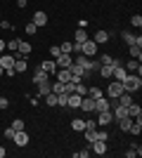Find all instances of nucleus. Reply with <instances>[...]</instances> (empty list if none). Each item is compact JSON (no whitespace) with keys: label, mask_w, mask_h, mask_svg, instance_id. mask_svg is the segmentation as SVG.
Returning <instances> with one entry per match:
<instances>
[{"label":"nucleus","mask_w":142,"mask_h":158,"mask_svg":"<svg viewBox=\"0 0 142 158\" xmlns=\"http://www.w3.org/2000/svg\"><path fill=\"white\" fill-rule=\"evenodd\" d=\"M130 125H133V118H130V116H123V118H118V127H121L123 132H128Z\"/></svg>","instance_id":"a878e982"},{"label":"nucleus","mask_w":142,"mask_h":158,"mask_svg":"<svg viewBox=\"0 0 142 158\" xmlns=\"http://www.w3.org/2000/svg\"><path fill=\"white\" fill-rule=\"evenodd\" d=\"M121 85H123V90H126V92L135 94V92H140V90H142V78H140V76H133V73H128V76L121 80Z\"/></svg>","instance_id":"f257e3e1"},{"label":"nucleus","mask_w":142,"mask_h":158,"mask_svg":"<svg viewBox=\"0 0 142 158\" xmlns=\"http://www.w3.org/2000/svg\"><path fill=\"white\" fill-rule=\"evenodd\" d=\"M52 76H57L59 83H71V71H69V69H57Z\"/></svg>","instance_id":"ddd939ff"},{"label":"nucleus","mask_w":142,"mask_h":158,"mask_svg":"<svg viewBox=\"0 0 142 158\" xmlns=\"http://www.w3.org/2000/svg\"><path fill=\"white\" fill-rule=\"evenodd\" d=\"M14 59H17V57H14L12 52H10V54H0V66H2V71H5V69H12Z\"/></svg>","instance_id":"f8f14e48"},{"label":"nucleus","mask_w":142,"mask_h":158,"mask_svg":"<svg viewBox=\"0 0 142 158\" xmlns=\"http://www.w3.org/2000/svg\"><path fill=\"white\" fill-rule=\"evenodd\" d=\"M14 73H24L28 69V64H26V59H24V57H17V59H14Z\"/></svg>","instance_id":"a211bd4d"},{"label":"nucleus","mask_w":142,"mask_h":158,"mask_svg":"<svg viewBox=\"0 0 142 158\" xmlns=\"http://www.w3.org/2000/svg\"><path fill=\"white\" fill-rule=\"evenodd\" d=\"M130 24H133L135 28H140L142 26V17H140V14H133V17H130Z\"/></svg>","instance_id":"58836bf2"},{"label":"nucleus","mask_w":142,"mask_h":158,"mask_svg":"<svg viewBox=\"0 0 142 158\" xmlns=\"http://www.w3.org/2000/svg\"><path fill=\"white\" fill-rule=\"evenodd\" d=\"M88 38H90V35L85 33V28H78V31L74 33V43H76V45H83V43H85Z\"/></svg>","instance_id":"412c9836"},{"label":"nucleus","mask_w":142,"mask_h":158,"mask_svg":"<svg viewBox=\"0 0 142 158\" xmlns=\"http://www.w3.org/2000/svg\"><path fill=\"white\" fill-rule=\"evenodd\" d=\"M85 130H97V120H85Z\"/></svg>","instance_id":"c03bdc74"},{"label":"nucleus","mask_w":142,"mask_h":158,"mask_svg":"<svg viewBox=\"0 0 142 158\" xmlns=\"http://www.w3.org/2000/svg\"><path fill=\"white\" fill-rule=\"evenodd\" d=\"M0 76H5V71H2V66H0Z\"/></svg>","instance_id":"5fc2aeb1"},{"label":"nucleus","mask_w":142,"mask_h":158,"mask_svg":"<svg viewBox=\"0 0 142 158\" xmlns=\"http://www.w3.org/2000/svg\"><path fill=\"white\" fill-rule=\"evenodd\" d=\"M128 76V71H126V66L123 64H118V61H114V66H111V78H116L118 83H121L123 78Z\"/></svg>","instance_id":"423d86ee"},{"label":"nucleus","mask_w":142,"mask_h":158,"mask_svg":"<svg viewBox=\"0 0 142 158\" xmlns=\"http://www.w3.org/2000/svg\"><path fill=\"white\" fill-rule=\"evenodd\" d=\"M81 94H76V92H71V94H69V97H67V106H69V109H81Z\"/></svg>","instance_id":"4468645a"},{"label":"nucleus","mask_w":142,"mask_h":158,"mask_svg":"<svg viewBox=\"0 0 142 158\" xmlns=\"http://www.w3.org/2000/svg\"><path fill=\"white\" fill-rule=\"evenodd\" d=\"M7 106H10V102H7V99H5V97H0V111H5Z\"/></svg>","instance_id":"de8ad7c7"},{"label":"nucleus","mask_w":142,"mask_h":158,"mask_svg":"<svg viewBox=\"0 0 142 158\" xmlns=\"http://www.w3.org/2000/svg\"><path fill=\"white\" fill-rule=\"evenodd\" d=\"M26 2H28V0H17V7H21V10H24V7H26Z\"/></svg>","instance_id":"3c124183"},{"label":"nucleus","mask_w":142,"mask_h":158,"mask_svg":"<svg viewBox=\"0 0 142 158\" xmlns=\"http://www.w3.org/2000/svg\"><path fill=\"white\" fill-rule=\"evenodd\" d=\"M36 31H38V26H36L33 21H28L26 26H24V33H26V35H33V33H36Z\"/></svg>","instance_id":"72a5a7b5"},{"label":"nucleus","mask_w":142,"mask_h":158,"mask_svg":"<svg viewBox=\"0 0 142 158\" xmlns=\"http://www.w3.org/2000/svg\"><path fill=\"white\" fill-rule=\"evenodd\" d=\"M47 78H50V76H47V73L43 71L41 66H38V69H36V73H33V83L38 85V83H43V80H47Z\"/></svg>","instance_id":"393cba45"},{"label":"nucleus","mask_w":142,"mask_h":158,"mask_svg":"<svg viewBox=\"0 0 142 158\" xmlns=\"http://www.w3.org/2000/svg\"><path fill=\"white\" fill-rule=\"evenodd\" d=\"M74 156H76V158H88V156H90V149H83V151H76Z\"/></svg>","instance_id":"37998d69"},{"label":"nucleus","mask_w":142,"mask_h":158,"mask_svg":"<svg viewBox=\"0 0 142 158\" xmlns=\"http://www.w3.org/2000/svg\"><path fill=\"white\" fill-rule=\"evenodd\" d=\"M81 109H83V111H88V113H95V99L85 94V97L81 99Z\"/></svg>","instance_id":"2eb2a0df"},{"label":"nucleus","mask_w":142,"mask_h":158,"mask_svg":"<svg viewBox=\"0 0 142 158\" xmlns=\"http://www.w3.org/2000/svg\"><path fill=\"white\" fill-rule=\"evenodd\" d=\"M111 66H114V64H111ZM111 66H100V69H97L102 78H111Z\"/></svg>","instance_id":"473e14b6"},{"label":"nucleus","mask_w":142,"mask_h":158,"mask_svg":"<svg viewBox=\"0 0 142 158\" xmlns=\"http://www.w3.org/2000/svg\"><path fill=\"white\" fill-rule=\"evenodd\" d=\"M67 97H69V94H64V92L57 94V106H67Z\"/></svg>","instance_id":"79ce46f5"},{"label":"nucleus","mask_w":142,"mask_h":158,"mask_svg":"<svg viewBox=\"0 0 142 158\" xmlns=\"http://www.w3.org/2000/svg\"><path fill=\"white\" fill-rule=\"evenodd\" d=\"M59 50L64 54H74V43H71V40H64V43L59 45Z\"/></svg>","instance_id":"c85d7f7f"},{"label":"nucleus","mask_w":142,"mask_h":158,"mask_svg":"<svg viewBox=\"0 0 142 158\" xmlns=\"http://www.w3.org/2000/svg\"><path fill=\"white\" fill-rule=\"evenodd\" d=\"M140 153H142V149L135 144V146H130L128 151H126V156H128V158H135V156H140Z\"/></svg>","instance_id":"7c9ffc66"},{"label":"nucleus","mask_w":142,"mask_h":158,"mask_svg":"<svg viewBox=\"0 0 142 158\" xmlns=\"http://www.w3.org/2000/svg\"><path fill=\"white\" fill-rule=\"evenodd\" d=\"M0 28H7V31H10V28H12V24H10V21H0Z\"/></svg>","instance_id":"8fccbe9b"},{"label":"nucleus","mask_w":142,"mask_h":158,"mask_svg":"<svg viewBox=\"0 0 142 158\" xmlns=\"http://www.w3.org/2000/svg\"><path fill=\"white\" fill-rule=\"evenodd\" d=\"M59 54H62L59 45H52V47H50V57H52V59H57V57H59Z\"/></svg>","instance_id":"a19ab883"},{"label":"nucleus","mask_w":142,"mask_h":158,"mask_svg":"<svg viewBox=\"0 0 142 158\" xmlns=\"http://www.w3.org/2000/svg\"><path fill=\"white\" fill-rule=\"evenodd\" d=\"M128 116H130V118H133V120H135V118H142V106L133 102V104L128 106Z\"/></svg>","instance_id":"6ab92c4d"},{"label":"nucleus","mask_w":142,"mask_h":158,"mask_svg":"<svg viewBox=\"0 0 142 158\" xmlns=\"http://www.w3.org/2000/svg\"><path fill=\"white\" fill-rule=\"evenodd\" d=\"M2 52H5V40L0 38V54H2Z\"/></svg>","instance_id":"603ef678"},{"label":"nucleus","mask_w":142,"mask_h":158,"mask_svg":"<svg viewBox=\"0 0 142 158\" xmlns=\"http://www.w3.org/2000/svg\"><path fill=\"white\" fill-rule=\"evenodd\" d=\"M109 38H111V35H109V31H97L93 40L97 43V45H104V43H109Z\"/></svg>","instance_id":"4be33fe9"},{"label":"nucleus","mask_w":142,"mask_h":158,"mask_svg":"<svg viewBox=\"0 0 142 158\" xmlns=\"http://www.w3.org/2000/svg\"><path fill=\"white\" fill-rule=\"evenodd\" d=\"M50 92H52V83H50V78L43 80V83H38V94H41V97H45V94H50Z\"/></svg>","instance_id":"f3484780"},{"label":"nucleus","mask_w":142,"mask_h":158,"mask_svg":"<svg viewBox=\"0 0 142 158\" xmlns=\"http://www.w3.org/2000/svg\"><path fill=\"white\" fill-rule=\"evenodd\" d=\"M97 139H100V142H107V139H109V132H97Z\"/></svg>","instance_id":"09e8293b"},{"label":"nucleus","mask_w":142,"mask_h":158,"mask_svg":"<svg viewBox=\"0 0 142 158\" xmlns=\"http://www.w3.org/2000/svg\"><path fill=\"white\" fill-rule=\"evenodd\" d=\"M121 38L126 40V45H137V47H142V38H140V35H133L130 31H123Z\"/></svg>","instance_id":"9d476101"},{"label":"nucleus","mask_w":142,"mask_h":158,"mask_svg":"<svg viewBox=\"0 0 142 158\" xmlns=\"http://www.w3.org/2000/svg\"><path fill=\"white\" fill-rule=\"evenodd\" d=\"M74 61L78 66H83V71L85 73H95L97 69H100V64L93 59V57H85V54H78V57H74Z\"/></svg>","instance_id":"f03ea898"},{"label":"nucleus","mask_w":142,"mask_h":158,"mask_svg":"<svg viewBox=\"0 0 142 158\" xmlns=\"http://www.w3.org/2000/svg\"><path fill=\"white\" fill-rule=\"evenodd\" d=\"M109 109H111V99H109V97H104V94H102V97L95 99V113H100V111H109Z\"/></svg>","instance_id":"39448f33"},{"label":"nucleus","mask_w":142,"mask_h":158,"mask_svg":"<svg viewBox=\"0 0 142 158\" xmlns=\"http://www.w3.org/2000/svg\"><path fill=\"white\" fill-rule=\"evenodd\" d=\"M128 54L133 57V59L142 61V47H137V45H128Z\"/></svg>","instance_id":"b1692460"},{"label":"nucleus","mask_w":142,"mask_h":158,"mask_svg":"<svg viewBox=\"0 0 142 158\" xmlns=\"http://www.w3.org/2000/svg\"><path fill=\"white\" fill-rule=\"evenodd\" d=\"M126 71H128V73L137 71V76H140V73H142V66H140V61H137V59H130L128 64H126Z\"/></svg>","instance_id":"5701e85b"},{"label":"nucleus","mask_w":142,"mask_h":158,"mask_svg":"<svg viewBox=\"0 0 142 158\" xmlns=\"http://www.w3.org/2000/svg\"><path fill=\"white\" fill-rule=\"evenodd\" d=\"M17 47H19V38H12V40H10V43H7V50H10V52H17Z\"/></svg>","instance_id":"f704fd0d"},{"label":"nucleus","mask_w":142,"mask_h":158,"mask_svg":"<svg viewBox=\"0 0 142 158\" xmlns=\"http://www.w3.org/2000/svg\"><path fill=\"white\" fill-rule=\"evenodd\" d=\"M114 61V54H100V66H111Z\"/></svg>","instance_id":"cd10ccee"},{"label":"nucleus","mask_w":142,"mask_h":158,"mask_svg":"<svg viewBox=\"0 0 142 158\" xmlns=\"http://www.w3.org/2000/svg\"><path fill=\"white\" fill-rule=\"evenodd\" d=\"M12 142H14L17 146H21V149H24V146H28V142H31V139H28L26 130H19V132H14V139H12Z\"/></svg>","instance_id":"6e6552de"},{"label":"nucleus","mask_w":142,"mask_h":158,"mask_svg":"<svg viewBox=\"0 0 142 158\" xmlns=\"http://www.w3.org/2000/svg\"><path fill=\"white\" fill-rule=\"evenodd\" d=\"M54 64H57V69H69V66L74 64V57H71V54H64V52H62L59 57L54 59Z\"/></svg>","instance_id":"1a4fd4ad"},{"label":"nucleus","mask_w":142,"mask_h":158,"mask_svg":"<svg viewBox=\"0 0 142 158\" xmlns=\"http://www.w3.org/2000/svg\"><path fill=\"white\" fill-rule=\"evenodd\" d=\"M31 21H33L36 26L41 28V26H45V24H47V14H45V12H43V10H38V12H36V14H33V19H31Z\"/></svg>","instance_id":"dca6fc26"},{"label":"nucleus","mask_w":142,"mask_h":158,"mask_svg":"<svg viewBox=\"0 0 142 158\" xmlns=\"http://www.w3.org/2000/svg\"><path fill=\"white\" fill-rule=\"evenodd\" d=\"M74 92V83H64V94H71Z\"/></svg>","instance_id":"a18cd8bd"},{"label":"nucleus","mask_w":142,"mask_h":158,"mask_svg":"<svg viewBox=\"0 0 142 158\" xmlns=\"http://www.w3.org/2000/svg\"><path fill=\"white\" fill-rule=\"evenodd\" d=\"M88 97H93V99L102 97V90H100V87H88Z\"/></svg>","instance_id":"e433bc0d"},{"label":"nucleus","mask_w":142,"mask_h":158,"mask_svg":"<svg viewBox=\"0 0 142 158\" xmlns=\"http://www.w3.org/2000/svg\"><path fill=\"white\" fill-rule=\"evenodd\" d=\"M71 130H74V132H83V130H85V120H83V118H74V120H71Z\"/></svg>","instance_id":"bb28decb"},{"label":"nucleus","mask_w":142,"mask_h":158,"mask_svg":"<svg viewBox=\"0 0 142 158\" xmlns=\"http://www.w3.org/2000/svg\"><path fill=\"white\" fill-rule=\"evenodd\" d=\"M83 132H85V139H88L90 144H93L95 139H97V130H83Z\"/></svg>","instance_id":"4c0bfd02"},{"label":"nucleus","mask_w":142,"mask_h":158,"mask_svg":"<svg viewBox=\"0 0 142 158\" xmlns=\"http://www.w3.org/2000/svg\"><path fill=\"white\" fill-rule=\"evenodd\" d=\"M90 151L97 153V156H104V153H107V142H100V139H95L93 144H90Z\"/></svg>","instance_id":"9b49d317"},{"label":"nucleus","mask_w":142,"mask_h":158,"mask_svg":"<svg viewBox=\"0 0 142 158\" xmlns=\"http://www.w3.org/2000/svg\"><path fill=\"white\" fill-rule=\"evenodd\" d=\"M74 92L81 94V97H85V94H88V87L83 85V83H74Z\"/></svg>","instance_id":"c756f323"},{"label":"nucleus","mask_w":142,"mask_h":158,"mask_svg":"<svg viewBox=\"0 0 142 158\" xmlns=\"http://www.w3.org/2000/svg\"><path fill=\"white\" fill-rule=\"evenodd\" d=\"M78 54H85V57H95V54H97V43H95L93 38H88V40H85V43L81 45V52H78Z\"/></svg>","instance_id":"7ed1b4c3"},{"label":"nucleus","mask_w":142,"mask_h":158,"mask_svg":"<svg viewBox=\"0 0 142 158\" xmlns=\"http://www.w3.org/2000/svg\"><path fill=\"white\" fill-rule=\"evenodd\" d=\"M52 92H54V94H62V92H64V83H59V80H57V83H52Z\"/></svg>","instance_id":"ea45409f"},{"label":"nucleus","mask_w":142,"mask_h":158,"mask_svg":"<svg viewBox=\"0 0 142 158\" xmlns=\"http://www.w3.org/2000/svg\"><path fill=\"white\" fill-rule=\"evenodd\" d=\"M5 153H7V151H5V146H0V158H5Z\"/></svg>","instance_id":"864d4df0"},{"label":"nucleus","mask_w":142,"mask_h":158,"mask_svg":"<svg viewBox=\"0 0 142 158\" xmlns=\"http://www.w3.org/2000/svg\"><path fill=\"white\" fill-rule=\"evenodd\" d=\"M10 127H12V130H14V132H19V130H24V120H21V118H17V120H12V125H10Z\"/></svg>","instance_id":"c9c22d12"},{"label":"nucleus","mask_w":142,"mask_h":158,"mask_svg":"<svg viewBox=\"0 0 142 158\" xmlns=\"http://www.w3.org/2000/svg\"><path fill=\"white\" fill-rule=\"evenodd\" d=\"M41 69L47 73V76H52V73L57 71V64H54V59H45V61L41 64Z\"/></svg>","instance_id":"aec40b11"},{"label":"nucleus","mask_w":142,"mask_h":158,"mask_svg":"<svg viewBox=\"0 0 142 158\" xmlns=\"http://www.w3.org/2000/svg\"><path fill=\"white\" fill-rule=\"evenodd\" d=\"M2 135H5V139H14V130H12V127H7Z\"/></svg>","instance_id":"49530a36"},{"label":"nucleus","mask_w":142,"mask_h":158,"mask_svg":"<svg viewBox=\"0 0 142 158\" xmlns=\"http://www.w3.org/2000/svg\"><path fill=\"white\" fill-rule=\"evenodd\" d=\"M126 90H123V85L118 83V80H114V83H109V87H107V97L109 99H116L118 94H123Z\"/></svg>","instance_id":"20e7f679"},{"label":"nucleus","mask_w":142,"mask_h":158,"mask_svg":"<svg viewBox=\"0 0 142 158\" xmlns=\"http://www.w3.org/2000/svg\"><path fill=\"white\" fill-rule=\"evenodd\" d=\"M109 123H114V113H111V109L109 111H100L97 113V125H109Z\"/></svg>","instance_id":"0eeeda50"},{"label":"nucleus","mask_w":142,"mask_h":158,"mask_svg":"<svg viewBox=\"0 0 142 158\" xmlns=\"http://www.w3.org/2000/svg\"><path fill=\"white\" fill-rule=\"evenodd\" d=\"M43 99H45V104H47V106H57V94H54V92L45 94V97H43Z\"/></svg>","instance_id":"2f4dec72"}]
</instances>
